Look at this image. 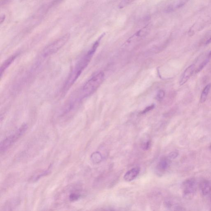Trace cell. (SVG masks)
I'll return each mask as SVG.
<instances>
[{
	"instance_id": "cell-8",
	"label": "cell",
	"mask_w": 211,
	"mask_h": 211,
	"mask_svg": "<svg viewBox=\"0 0 211 211\" xmlns=\"http://www.w3.org/2000/svg\"><path fill=\"white\" fill-rule=\"evenodd\" d=\"M140 169L139 167H136L128 171L124 176V179L125 181L130 182L135 179L139 174Z\"/></svg>"
},
{
	"instance_id": "cell-6",
	"label": "cell",
	"mask_w": 211,
	"mask_h": 211,
	"mask_svg": "<svg viewBox=\"0 0 211 211\" xmlns=\"http://www.w3.org/2000/svg\"><path fill=\"white\" fill-rule=\"evenodd\" d=\"M189 0H171L165 7V12L167 13L173 12L186 5Z\"/></svg>"
},
{
	"instance_id": "cell-21",
	"label": "cell",
	"mask_w": 211,
	"mask_h": 211,
	"mask_svg": "<svg viewBox=\"0 0 211 211\" xmlns=\"http://www.w3.org/2000/svg\"><path fill=\"white\" fill-rule=\"evenodd\" d=\"M154 107V105H152L150 106H148V107H146L141 113H142V114H145V113L148 112L149 111H150L152 109H153Z\"/></svg>"
},
{
	"instance_id": "cell-5",
	"label": "cell",
	"mask_w": 211,
	"mask_h": 211,
	"mask_svg": "<svg viewBox=\"0 0 211 211\" xmlns=\"http://www.w3.org/2000/svg\"><path fill=\"white\" fill-rule=\"evenodd\" d=\"M183 195L187 200L193 198L196 190V182L195 179L190 178L186 180L182 184Z\"/></svg>"
},
{
	"instance_id": "cell-3",
	"label": "cell",
	"mask_w": 211,
	"mask_h": 211,
	"mask_svg": "<svg viewBox=\"0 0 211 211\" xmlns=\"http://www.w3.org/2000/svg\"><path fill=\"white\" fill-rule=\"evenodd\" d=\"M28 128L27 125L24 124L15 133L7 136L1 142L0 144V151L1 152H4L9 149L10 147L24 134Z\"/></svg>"
},
{
	"instance_id": "cell-20",
	"label": "cell",
	"mask_w": 211,
	"mask_h": 211,
	"mask_svg": "<svg viewBox=\"0 0 211 211\" xmlns=\"http://www.w3.org/2000/svg\"><path fill=\"white\" fill-rule=\"evenodd\" d=\"M178 156L179 153H178L177 152L173 151L171 152V153L169 154L168 156V158L170 159H174L177 158Z\"/></svg>"
},
{
	"instance_id": "cell-26",
	"label": "cell",
	"mask_w": 211,
	"mask_h": 211,
	"mask_svg": "<svg viewBox=\"0 0 211 211\" xmlns=\"http://www.w3.org/2000/svg\"></svg>"
},
{
	"instance_id": "cell-15",
	"label": "cell",
	"mask_w": 211,
	"mask_h": 211,
	"mask_svg": "<svg viewBox=\"0 0 211 211\" xmlns=\"http://www.w3.org/2000/svg\"><path fill=\"white\" fill-rule=\"evenodd\" d=\"M51 171L49 170H46L43 171L40 173V174H38L36 176H34L33 178H32V181H38L39 179H40L42 177L44 176H47L48 174H50Z\"/></svg>"
},
{
	"instance_id": "cell-28",
	"label": "cell",
	"mask_w": 211,
	"mask_h": 211,
	"mask_svg": "<svg viewBox=\"0 0 211 211\" xmlns=\"http://www.w3.org/2000/svg\"></svg>"
},
{
	"instance_id": "cell-2",
	"label": "cell",
	"mask_w": 211,
	"mask_h": 211,
	"mask_svg": "<svg viewBox=\"0 0 211 211\" xmlns=\"http://www.w3.org/2000/svg\"><path fill=\"white\" fill-rule=\"evenodd\" d=\"M104 73L101 72L89 80L80 90V95L81 97H86L96 91L104 81Z\"/></svg>"
},
{
	"instance_id": "cell-10",
	"label": "cell",
	"mask_w": 211,
	"mask_h": 211,
	"mask_svg": "<svg viewBox=\"0 0 211 211\" xmlns=\"http://www.w3.org/2000/svg\"><path fill=\"white\" fill-rule=\"evenodd\" d=\"M170 160L168 158L163 157L160 159L157 166V170L160 173H163L167 170L170 165Z\"/></svg>"
},
{
	"instance_id": "cell-22",
	"label": "cell",
	"mask_w": 211,
	"mask_h": 211,
	"mask_svg": "<svg viewBox=\"0 0 211 211\" xmlns=\"http://www.w3.org/2000/svg\"><path fill=\"white\" fill-rule=\"evenodd\" d=\"M13 0H1V5H5L11 1Z\"/></svg>"
},
{
	"instance_id": "cell-23",
	"label": "cell",
	"mask_w": 211,
	"mask_h": 211,
	"mask_svg": "<svg viewBox=\"0 0 211 211\" xmlns=\"http://www.w3.org/2000/svg\"><path fill=\"white\" fill-rule=\"evenodd\" d=\"M5 15H2L1 16V18H0V23L1 24H2L3 22L5 21Z\"/></svg>"
},
{
	"instance_id": "cell-27",
	"label": "cell",
	"mask_w": 211,
	"mask_h": 211,
	"mask_svg": "<svg viewBox=\"0 0 211 211\" xmlns=\"http://www.w3.org/2000/svg\"><path fill=\"white\" fill-rule=\"evenodd\" d=\"M22 1H23V0H22Z\"/></svg>"
},
{
	"instance_id": "cell-17",
	"label": "cell",
	"mask_w": 211,
	"mask_h": 211,
	"mask_svg": "<svg viewBox=\"0 0 211 211\" xmlns=\"http://www.w3.org/2000/svg\"><path fill=\"white\" fill-rule=\"evenodd\" d=\"M151 145V142L150 140L144 142L141 144V147L144 150H148L150 148Z\"/></svg>"
},
{
	"instance_id": "cell-24",
	"label": "cell",
	"mask_w": 211,
	"mask_h": 211,
	"mask_svg": "<svg viewBox=\"0 0 211 211\" xmlns=\"http://www.w3.org/2000/svg\"><path fill=\"white\" fill-rule=\"evenodd\" d=\"M208 60H211V51L209 53L207 57V58Z\"/></svg>"
},
{
	"instance_id": "cell-11",
	"label": "cell",
	"mask_w": 211,
	"mask_h": 211,
	"mask_svg": "<svg viewBox=\"0 0 211 211\" xmlns=\"http://www.w3.org/2000/svg\"><path fill=\"white\" fill-rule=\"evenodd\" d=\"M200 187L203 195H207L211 192V183L209 181H202L200 184Z\"/></svg>"
},
{
	"instance_id": "cell-14",
	"label": "cell",
	"mask_w": 211,
	"mask_h": 211,
	"mask_svg": "<svg viewBox=\"0 0 211 211\" xmlns=\"http://www.w3.org/2000/svg\"><path fill=\"white\" fill-rule=\"evenodd\" d=\"M91 160L94 163H99L102 160V156L101 154L99 152L93 153L91 156Z\"/></svg>"
},
{
	"instance_id": "cell-9",
	"label": "cell",
	"mask_w": 211,
	"mask_h": 211,
	"mask_svg": "<svg viewBox=\"0 0 211 211\" xmlns=\"http://www.w3.org/2000/svg\"><path fill=\"white\" fill-rule=\"evenodd\" d=\"M150 27V26L147 25L145 27L141 29L138 32H136L132 37L128 39L127 42L130 43L132 42L133 41L137 40H139V39L146 36L148 33V32H149Z\"/></svg>"
},
{
	"instance_id": "cell-7",
	"label": "cell",
	"mask_w": 211,
	"mask_h": 211,
	"mask_svg": "<svg viewBox=\"0 0 211 211\" xmlns=\"http://www.w3.org/2000/svg\"><path fill=\"white\" fill-rule=\"evenodd\" d=\"M195 67V66L194 64H192V65L189 66L186 69L183 73L181 79L179 83L180 86H182L187 82L190 77L192 76V74H193Z\"/></svg>"
},
{
	"instance_id": "cell-1",
	"label": "cell",
	"mask_w": 211,
	"mask_h": 211,
	"mask_svg": "<svg viewBox=\"0 0 211 211\" xmlns=\"http://www.w3.org/2000/svg\"><path fill=\"white\" fill-rule=\"evenodd\" d=\"M98 46L99 45L97 44L94 43L86 54L78 62H77L72 69L67 80L64 84L63 91L65 92L67 91L76 81L78 77L81 75L83 71L87 67Z\"/></svg>"
},
{
	"instance_id": "cell-4",
	"label": "cell",
	"mask_w": 211,
	"mask_h": 211,
	"mask_svg": "<svg viewBox=\"0 0 211 211\" xmlns=\"http://www.w3.org/2000/svg\"><path fill=\"white\" fill-rule=\"evenodd\" d=\"M69 38V34H66L57 39L44 49L42 52L43 56L48 57L56 52L67 43Z\"/></svg>"
},
{
	"instance_id": "cell-13",
	"label": "cell",
	"mask_w": 211,
	"mask_h": 211,
	"mask_svg": "<svg viewBox=\"0 0 211 211\" xmlns=\"http://www.w3.org/2000/svg\"><path fill=\"white\" fill-rule=\"evenodd\" d=\"M211 88V84H209L207 85L205 88H204V89H203L202 94H201V100H200L201 103H204L206 101Z\"/></svg>"
},
{
	"instance_id": "cell-16",
	"label": "cell",
	"mask_w": 211,
	"mask_h": 211,
	"mask_svg": "<svg viewBox=\"0 0 211 211\" xmlns=\"http://www.w3.org/2000/svg\"><path fill=\"white\" fill-rule=\"evenodd\" d=\"M81 194L77 191L71 193L69 196V200L71 202L77 201L81 197Z\"/></svg>"
},
{
	"instance_id": "cell-18",
	"label": "cell",
	"mask_w": 211,
	"mask_h": 211,
	"mask_svg": "<svg viewBox=\"0 0 211 211\" xmlns=\"http://www.w3.org/2000/svg\"><path fill=\"white\" fill-rule=\"evenodd\" d=\"M134 1L135 0H122L119 5V7L120 8H123L125 6H128Z\"/></svg>"
},
{
	"instance_id": "cell-19",
	"label": "cell",
	"mask_w": 211,
	"mask_h": 211,
	"mask_svg": "<svg viewBox=\"0 0 211 211\" xmlns=\"http://www.w3.org/2000/svg\"><path fill=\"white\" fill-rule=\"evenodd\" d=\"M165 96V92L162 90H160L158 91L157 94V99L158 100H161L164 98Z\"/></svg>"
},
{
	"instance_id": "cell-25",
	"label": "cell",
	"mask_w": 211,
	"mask_h": 211,
	"mask_svg": "<svg viewBox=\"0 0 211 211\" xmlns=\"http://www.w3.org/2000/svg\"><path fill=\"white\" fill-rule=\"evenodd\" d=\"M210 43H211V37L207 41L206 44V45H207V44H210Z\"/></svg>"
},
{
	"instance_id": "cell-12",
	"label": "cell",
	"mask_w": 211,
	"mask_h": 211,
	"mask_svg": "<svg viewBox=\"0 0 211 211\" xmlns=\"http://www.w3.org/2000/svg\"><path fill=\"white\" fill-rule=\"evenodd\" d=\"M18 56V55L15 54L13 55L9 58H8L6 61H5L3 65H2L1 69V76L2 77V75L4 74L5 70L9 67V66L12 63V62L14 61L16 57Z\"/></svg>"
}]
</instances>
